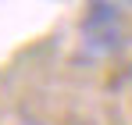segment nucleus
<instances>
[{
    "label": "nucleus",
    "instance_id": "obj_1",
    "mask_svg": "<svg viewBox=\"0 0 132 125\" xmlns=\"http://www.w3.org/2000/svg\"><path fill=\"white\" fill-rule=\"evenodd\" d=\"M125 43V11L111 4H89L82 18V46L93 57H111Z\"/></svg>",
    "mask_w": 132,
    "mask_h": 125
}]
</instances>
